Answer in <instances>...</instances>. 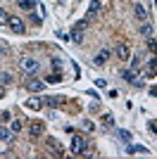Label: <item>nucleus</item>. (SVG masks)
<instances>
[{"mask_svg":"<svg viewBox=\"0 0 157 159\" xmlns=\"http://www.w3.org/2000/svg\"><path fill=\"white\" fill-rule=\"evenodd\" d=\"M19 69L24 74H38L40 64H38V60H33V57H21L19 60Z\"/></svg>","mask_w":157,"mask_h":159,"instance_id":"nucleus-1","label":"nucleus"},{"mask_svg":"<svg viewBox=\"0 0 157 159\" xmlns=\"http://www.w3.org/2000/svg\"><path fill=\"white\" fill-rule=\"evenodd\" d=\"M114 55H117V60H121V62H126L131 57V48L126 45V43H114Z\"/></svg>","mask_w":157,"mask_h":159,"instance_id":"nucleus-2","label":"nucleus"},{"mask_svg":"<svg viewBox=\"0 0 157 159\" xmlns=\"http://www.w3.org/2000/svg\"><path fill=\"white\" fill-rule=\"evenodd\" d=\"M86 147H88V143H86L83 135H74V138H72V152L74 154H83Z\"/></svg>","mask_w":157,"mask_h":159,"instance_id":"nucleus-3","label":"nucleus"},{"mask_svg":"<svg viewBox=\"0 0 157 159\" xmlns=\"http://www.w3.org/2000/svg\"><path fill=\"white\" fill-rule=\"evenodd\" d=\"M121 76H124V81H129L133 86H143V81L136 76V69H126V71H121Z\"/></svg>","mask_w":157,"mask_h":159,"instance_id":"nucleus-4","label":"nucleus"},{"mask_svg":"<svg viewBox=\"0 0 157 159\" xmlns=\"http://www.w3.org/2000/svg\"><path fill=\"white\" fill-rule=\"evenodd\" d=\"M7 24H10V29H12L14 33H24V31H26L24 21H21L19 17H10V21H7Z\"/></svg>","mask_w":157,"mask_h":159,"instance_id":"nucleus-5","label":"nucleus"},{"mask_svg":"<svg viewBox=\"0 0 157 159\" xmlns=\"http://www.w3.org/2000/svg\"><path fill=\"white\" fill-rule=\"evenodd\" d=\"M26 88H29L31 93H43V90H45V81L33 79V81H29V83H26Z\"/></svg>","mask_w":157,"mask_h":159,"instance_id":"nucleus-6","label":"nucleus"},{"mask_svg":"<svg viewBox=\"0 0 157 159\" xmlns=\"http://www.w3.org/2000/svg\"><path fill=\"white\" fill-rule=\"evenodd\" d=\"M45 145H48V150H50V154H57V157H62V147H59V143L55 138H48L45 140Z\"/></svg>","mask_w":157,"mask_h":159,"instance_id":"nucleus-7","label":"nucleus"},{"mask_svg":"<svg viewBox=\"0 0 157 159\" xmlns=\"http://www.w3.org/2000/svg\"><path fill=\"white\" fill-rule=\"evenodd\" d=\"M133 12H136V17H138L140 21H145V19H148V12H145V7L140 5V2H133Z\"/></svg>","mask_w":157,"mask_h":159,"instance_id":"nucleus-8","label":"nucleus"},{"mask_svg":"<svg viewBox=\"0 0 157 159\" xmlns=\"http://www.w3.org/2000/svg\"><path fill=\"white\" fill-rule=\"evenodd\" d=\"M43 131H45V126H43L40 121H33V124H31V131H29V133H31L33 138H38V135H43Z\"/></svg>","mask_w":157,"mask_h":159,"instance_id":"nucleus-9","label":"nucleus"},{"mask_svg":"<svg viewBox=\"0 0 157 159\" xmlns=\"http://www.w3.org/2000/svg\"><path fill=\"white\" fill-rule=\"evenodd\" d=\"M0 140H5V143H12V140H14V133L10 131V128H2V126H0Z\"/></svg>","mask_w":157,"mask_h":159,"instance_id":"nucleus-10","label":"nucleus"},{"mask_svg":"<svg viewBox=\"0 0 157 159\" xmlns=\"http://www.w3.org/2000/svg\"><path fill=\"white\" fill-rule=\"evenodd\" d=\"M107 60H110V50H100V52L95 55V64H105Z\"/></svg>","mask_w":157,"mask_h":159,"instance_id":"nucleus-11","label":"nucleus"},{"mask_svg":"<svg viewBox=\"0 0 157 159\" xmlns=\"http://www.w3.org/2000/svg\"><path fill=\"white\" fill-rule=\"evenodd\" d=\"M26 107H31V109H40V107H43V100H40V98H29V100H26Z\"/></svg>","mask_w":157,"mask_h":159,"instance_id":"nucleus-12","label":"nucleus"},{"mask_svg":"<svg viewBox=\"0 0 157 159\" xmlns=\"http://www.w3.org/2000/svg\"><path fill=\"white\" fill-rule=\"evenodd\" d=\"M100 12V0H93L91 2V10H88V17L86 19H93V14H98Z\"/></svg>","mask_w":157,"mask_h":159,"instance_id":"nucleus-13","label":"nucleus"},{"mask_svg":"<svg viewBox=\"0 0 157 159\" xmlns=\"http://www.w3.org/2000/svg\"><path fill=\"white\" fill-rule=\"evenodd\" d=\"M88 26H91V19H86V17H83V19H78L76 24H74V29H76V31H86Z\"/></svg>","mask_w":157,"mask_h":159,"instance_id":"nucleus-14","label":"nucleus"},{"mask_svg":"<svg viewBox=\"0 0 157 159\" xmlns=\"http://www.w3.org/2000/svg\"><path fill=\"white\" fill-rule=\"evenodd\" d=\"M140 36H143V38H152V26L150 24H143V26H140Z\"/></svg>","mask_w":157,"mask_h":159,"instance_id":"nucleus-15","label":"nucleus"},{"mask_svg":"<svg viewBox=\"0 0 157 159\" xmlns=\"http://www.w3.org/2000/svg\"><path fill=\"white\" fill-rule=\"evenodd\" d=\"M17 2H19V7H21V10H31V7L36 5L33 0H17Z\"/></svg>","mask_w":157,"mask_h":159,"instance_id":"nucleus-16","label":"nucleus"},{"mask_svg":"<svg viewBox=\"0 0 157 159\" xmlns=\"http://www.w3.org/2000/svg\"><path fill=\"white\" fill-rule=\"evenodd\" d=\"M10 81H12V76H10L7 71H2V74H0V86H7Z\"/></svg>","mask_w":157,"mask_h":159,"instance_id":"nucleus-17","label":"nucleus"},{"mask_svg":"<svg viewBox=\"0 0 157 159\" xmlns=\"http://www.w3.org/2000/svg\"><path fill=\"white\" fill-rule=\"evenodd\" d=\"M69 38H72L74 43H81V40H83V36H81V31H76V29H74V31H72V36H69Z\"/></svg>","mask_w":157,"mask_h":159,"instance_id":"nucleus-18","label":"nucleus"},{"mask_svg":"<svg viewBox=\"0 0 157 159\" xmlns=\"http://www.w3.org/2000/svg\"><path fill=\"white\" fill-rule=\"evenodd\" d=\"M59 81H62V76H59V71H57V74H52V76H48L45 83H59Z\"/></svg>","mask_w":157,"mask_h":159,"instance_id":"nucleus-19","label":"nucleus"},{"mask_svg":"<svg viewBox=\"0 0 157 159\" xmlns=\"http://www.w3.org/2000/svg\"><path fill=\"white\" fill-rule=\"evenodd\" d=\"M21 126H24V124H21V121L17 119V121H12V126H10V131H12V133H19V131H21Z\"/></svg>","mask_w":157,"mask_h":159,"instance_id":"nucleus-20","label":"nucleus"},{"mask_svg":"<svg viewBox=\"0 0 157 159\" xmlns=\"http://www.w3.org/2000/svg\"><path fill=\"white\" fill-rule=\"evenodd\" d=\"M129 60H131V69H138V66H140V57H138V55H133Z\"/></svg>","mask_w":157,"mask_h":159,"instance_id":"nucleus-21","label":"nucleus"},{"mask_svg":"<svg viewBox=\"0 0 157 159\" xmlns=\"http://www.w3.org/2000/svg\"><path fill=\"white\" fill-rule=\"evenodd\" d=\"M7 21H10V14L5 10H0V24H7Z\"/></svg>","mask_w":157,"mask_h":159,"instance_id":"nucleus-22","label":"nucleus"},{"mask_svg":"<svg viewBox=\"0 0 157 159\" xmlns=\"http://www.w3.org/2000/svg\"><path fill=\"white\" fill-rule=\"evenodd\" d=\"M29 17H31V21H33V24H40V21H43V19H40V17H38V14H36V12H31V14H29Z\"/></svg>","mask_w":157,"mask_h":159,"instance_id":"nucleus-23","label":"nucleus"},{"mask_svg":"<svg viewBox=\"0 0 157 159\" xmlns=\"http://www.w3.org/2000/svg\"><path fill=\"white\" fill-rule=\"evenodd\" d=\"M119 138L121 140H131V133L129 131H119Z\"/></svg>","mask_w":157,"mask_h":159,"instance_id":"nucleus-24","label":"nucleus"},{"mask_svg":"<svg viewBox=\"0 0 157 159\" xmlns=\"http://www.w3.org/2000/svg\"><path fill=\"white\" fill-rule=\"evenodd\" d=\"M155 71H157V57L150 62V74H152V76H155Z\"/></svg>","mask_w":157,"mask_h":159,"instance_id":"nucleus-25","label":"nucleus"},{"mask_svg":"<svg viewBox=\"0 0 157 159\" xmlns=\"http://www.w3.org/2000/svg\"><path fill=\"white\" fill-rule=\"evenodd\" d=\"M45 102H48V105H52V107H55V105L59 102V100H57V98H45Z\"/></svg>","mask_w":157,"mask_h":159,"instance_id":"nucleus-26","label":"nucleus"},{"mask_svg":"<svg viewBox=\"0 0 157 159\" xmlns=\"http://www.w3.org/2000/svg\"><path fill=\"white\" fill-rule=\"evenodd\" d=\"M102 121H105V124H107V126H110V124H112V121H114V119H112L110 114H105V116H102Z\"/></svg>","mask_w":157,"mask_h":159,"instance_id":"nucleus-27","label":"nucleus"},{"mask_svg":"<svg viewBox=\"0 0 157 159\" xmlns=\"http://www.w3.org/2000/svg\"><path fill=\"white\" fill-rule=\"evenodd\" d=\"M10 119V112H0V121H7Z\"/></svg>","mask_w":157,"mask_h":159,"instance_id":"nucleus-28","label":"nucleus"},{"mask_svg":"<svg viewBox=\"0 0 157 159\" xmlns=\"http://www.w3.org/2000/svg\"><path fill=\"white\" fill-rule=\"evenodd\" d=\"M148 48H150V50H157V43H155V40H150V38H148Z\"/></svg>","mask_w":157,"mask_h":159,"instance_id":"nucleus-29","label":"nucleus"},{"mask_svg":"<svg viewBox=\"0 0 157 159\" xmlns=\"http://www.w3.org/2000/svg\"><path fill=\"white\" fill-rule=\"evenodd\" d=\"M150 93H152V98H157V86H152V90H150Z\"/></svg>","mask_w":157,"mask_h":159,"instance_id":"nucleus-30","label":"nucleus"},{"mask_svg":"<svg viewBox=\"0 0 157 159\" xmlns=\"http://www.w3.org/2000/svg\"><path fill=\"white\" fill-rule=\"evenodd\" d=\"M2 95H5V88H2V86H0V98H2Z\"/></svg>","mask_w":157,"mask_h":159,"instance_id":"nucleus-31","label":"nucleus"},{"mask_svg":"<svg viewBox=\"0 0 157 159\" xmlns=\"http://www.w3.org/2000/svg\"><path fill=\"white\" fill-rule=\"evenodd\" d=\"M0 52H2V50H0Z\"/></svg>","mask_w":157,"mask_h":159,"instance_id":"nucleus-32","label":"nucleus"}]
</instances>
